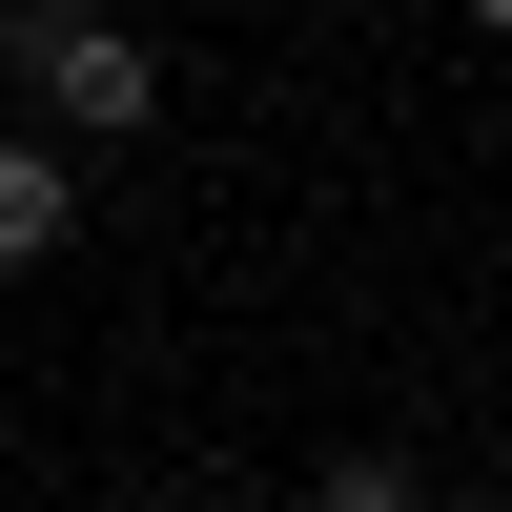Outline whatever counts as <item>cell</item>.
Instances as JSON below:
<instances>
[{
    "label": "cell",
    "instance_id": "cell-1",
    "mask_svg": "<svg viewBox=\"0 0 512 512\" xmlns=\"http://www.w3.org/2000/svg\"><path fill=\"white\" fill-rule=\"evenodd\" d=\"M0 62H21V103L62 123L82 164L164 123V62H144V21H103V0H0Z\"/></svg>",
    "mask_w": 512,
    "mask_h": 512
},
{
    "label": "cell",
    "instance_id": "cell-2",
    "mask_svg": "<svg viewBox=\"0 0 512 512\" xmlns=\"http://www.w3.org/2000/svg\"><path fill=\"white\" fill-rule=\"evenodd\" d=\"M82 246V144L41 123V144H0V267H62Z\"/></svg>",
    "mask_w": 512,
    "mask_h": 512
},
{
    "label": "cell",
    "instance_id": "cell-4",
    "mask_svg": "<svg viewBox=\"0 0 512 512\" xmlns=\"http://www.w3.org/2000/svg\"><path fill=\"white\" fill-rule=\"evenodd\" d=\"M472 41H512V0H472Z\"/></svg>",
    "mask_w": 512,
    "mask_h": 512
},
{
    "label": "cell",
    "instance_id": "cell-5",
    "mask_svg": "<svg viewBox=\"0 0 512 512\" xmlns=\"http://www.w3.org/2000/svg\"><path fill=\"white\" fill-rule=\"evenodd\" d=\"M451 512H512V492H451Z\"/></svg>",
    "mask_w": 512,
    "mask_h": 512
},
{
    "label": "cell",
    "instance_id": "cell-3",
    "mask_svg": "<svg viewBox=\"0 0 512 512\" xmlns=\"http://www.w3.org/2000/svg\"><path fill=\"white\" fill-rule=\"evenodd\" d=\"M308 512H431V492H410V451H328V472H308Z\"/></svg>",
    "mask_w": 512,
    "mask_h": 512
}]
</instances>
